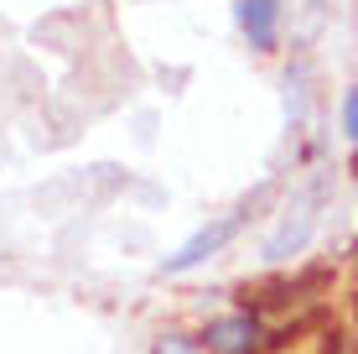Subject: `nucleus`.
Returning a JSON list of instances; mask_svg holds the SVG:
<instances>
[{
	"mask_svg": "<svg viewBox=\"0 0 358 354\" xmlns=\"http://www.w3.org/2000/svg\"><path fill=\"white\" fill-rule=\"evenodd\" d=\"M291 42L296 47H306V42H317V32L327 27V0H291Z\"/></svg>",
	"mask_w": 358,
	"mask_h": 354,
	"instance_id": "5",
	"label": "nucleus"
},
{
	"mask_svg": "<svg viewBox=\"0 0 358 354\" xmlns=\"http://www.w3.org/2000/svg\"><path fill=\"white\" fill-rule=\"evenodd\" d=\"M244 214H250V203H244L239 214H224V219H213V224H203V229H197V235H192L182 250H171V255H166L162 271H166V276H177V271H192V266H197V261H208V255H218L234 235H239Z\"/></svg>",
	"mask_w": 358,
	"mask_h": 354,
	"instance_id": "2",
	"label": "nucleus"
},
{
	"mask_svg": "<svg viewBox=\"0 0 358 354\" xmlns=\"http://www.w3.org/2000/svg\"><path fill=\"white\" fill-rule=\"evenodd\" d=\"M322 198H327V182L322 177L291 193V203L280 209V219L270 224V235H265V245H260L265 261H291V255H301L306 245H312L317 219H322Z\"/></svg>",
	"mask_w": 358,
	"mask_h": 354,
	"instance_id": "1",
	"label": "nucleus"
},
{
	"mask_svg": "<svg viewBox=\"0 0 358 354\" xmlns=\"http://www.w3.org/2000/svg\"><path fill=\"white\" fill-rule=\"evenodd\" d=\"M275 21L280 0H239V27L250 36V47H275Z\"/></svg>",
	"mask_w": 358,
	"mask_h": 354,
	"instance_id": "4",
	"label": "nucleus"
},
{
	"mask_svg": "<svg viewBox=\"0 0 358 354\" xmlns=\"http://www.w3.org/2000/svg\"><path fill=\"white\" fill-rule=\"evenodd\" d=\"M208 349H213V354H255V349H260V318L234 313V318L208 323Z\"/></svg>",
	"mask_w": 358,
	"mask_h": 354,
	"instance_id": "3",
	"label": "nucleus"
},
{
	"mask_svg": "<svg viewBox=\"0 0 358 354\" xmlns=\"http://www.w3.org/2000/svg\"><path fill=\"white\" fill-rule=\"evenodd\" d=\"M343 130H348V136L358 141V89L343 94Z\"/></svg>",
	"mask_w": 358,
	"mask_h": 354,
	"instance_id": "7",
	"label": "nucleus"
},
{
	"mask_svg": "<svg viewBox=\"0 0 358 354\" xmlns=\"http://www.w3.org/2000/svg\"><path fill=\"white\" fill-rule=\"evenodd\" d=\"M151 354H203V344H197V339H187V334H162Z\"/></svg>",
	"mask_w": 358,
	"mask_h": 354,
	"instance_id": "6",
	"label": "nucleus"
}]
</instances>
